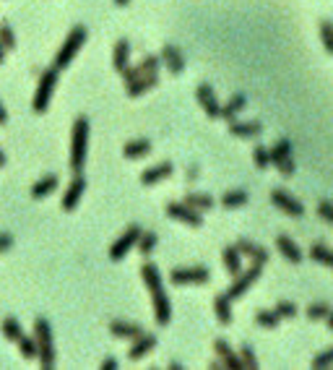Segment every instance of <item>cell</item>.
I'll use <instances>...</instances> for the list:
<instances>
[{
    "label": "cell",
    "instance_id": "obj_1",
    "mask_svg": "<svg viewBox=\"0 0 333 370\" xmlns=\"http://www.w3.org/2000/svg\"><path fill=\"white\" fill-rule=\"evenodd\" d=\"M89 157V118L78 115L73 120V131H71V170L75 175L84 173Z\"/></svg>",
    "mask_w": 333,
    "mask_h": 370
},
{
    "label": "cell",
    "instance_id": "obj_2",
    "mask_svg": "<svg viewBox=\"0 0 333 370\" xmlns=\"http://www.w3.org/2000/svg\"><path fill=\"white\" fill-rule=\"evenodd\" d=\"M87 39H89V29H87V26H84V24L73 26V29L68 32V37L63 39V44H60L57 55H55L53 68H57V71H65V68L73 63L75 55L81 53V47L87 44Z\"/></svg>",
    "mask_w": 333,
    "mask_h": 370
},
{
    "label": "cell",
    "instance_id": "obj_3",
    "mask_svg": "<svg viewBox=\"0 0 333 370\" xmlns=\"http://www.w3.org/2000/svg\"><path fill=\"white\" fill-rule=\"evenodd\" d=\"M34 342H37V349H39V365L44 370L55 368V342H53V326L47 318H37L34 321Z\"/></svg>",
    "mask_w": 333,
    "mask_h": 370
},
{
    "label": "cell",
    "instance_id": "obj_4",
    "mask_svg": "<svg viewBox=\"0 0 333 370\" xmlns=\"http://www.w3.org/2000/svg\"><path fill=\"white\" fill-rule=\"evenodd\" d=\"M57 76H60V71H57V68H44L42 73H39L37 91H34V99H32V109L37 112V115H44V112L50 109L55 87H57Z\"/></svg>",
    "mask_w": 333,
    "mask_h": 370
},
{
    "label": "cell",
    "instance_id": "obj_5",
    "mask_svg": "<svg viewBox=\"0 0 333 370\" xmlns=\"http://www.w3.org/2000/svg\"><path fill=\"white\" fill-rule=\"evenodd\" d=\"M164 214L170 219H174V222H180V224H188V227H204V214L201 211H195V209H190L188 204H183V201H170L167 206H164Z\"/></svg>",
    "mask_w": 333,
    "mask_h": 370
},
{
    "label": "cell",
    "instance_id": "obj_6",
    "mask_svg": "<svg viewBox=\"0 0 333 370\" xmlns=\"http://www.w3.org/2000/svg\"><path fill=\"white\" fill-rule=\"evenodd\" d=\"M260 274H263V266L258 263H253L247 272H240L237 276H232V284H229V290H226V297L229 300H237V297H242V294L253 287V284L260 279Z\"/></svg>",
    "mask_w": 333,
    "mask_h": 370
},
{
    "label": "cell",
    "instance_id": "obj_7",
    "mask_svg": "<svg viewBox=\"0 0 333 370\" xmlns=\"http://www.w3.org/2000/svg\"><path fill=\"white\" fill-rule=\"evenodd\" d=\"M138 235H141V227L138 224H128L125 232L120 235L112 245H109V261H123L125 256H128L133 248H136V243H138Z\"/></svg>",
    "mask_w": 333,
    "mask_h": 370
},
{
    "label": "cell",
    "instance_id": "obj_8",
    "mask_svg": "<svg viewBox=\"0 0 333 370\" xmlns=\"http://www.w3.org/2000/svg\"><path fill=\"white\" fill-rule=\"evenodd\" d=\"M170 282L174 287H185V284H208L211 282V272L206 266H188V269H174L170 272Z\"/></svg>",
    "mask_w": 333,
    "mask_h": 370
},
{
    "label": "cell",
    "instance_id": "obj_9",
    "mask_svg": "<svg viewBox=\"0 0 333 370\" xmlns=\"http://www.w3.org/2000/svg\"><path fill=\"white\" fill-rule=\"evenodd\" d=\"M271 204L279 209V211H284L287 217H294V219L305 217L302 201H297V198L291 196L289 191H284V188H273V191H271Z\"/></svg>",
    "mask_w": 333,
    "mask_h": 370
},
{
    "label": "cell",
    "instance_id": "obj_10",
    "mask_svg": "<svg viewBox=\"0 0 333 370\" xmlns=\"http://www.w3.org/2000/svg\"><path fill=\"white\" fill-rule=\"evenodd\" d=\"M195 99H198V105L204 107V112L208 118H222V102L216 97L214 87H208V84H198L195 89Z\"/></svg>",
    "mask_w": 333,
    "mask_h": 370
},
{
    "label": "cell",
    "instance_id": "obj_11",
    "mask_svg": "<svg viewBox=\"0 0 333 370\" xmlns=\"http://www.w3.org/2000/svg\"><path fill=\"white\" fill-rule=\"evenodd\" d=\"M237 245V251L242 253V258H250L253 263H258V266H266L271 258V253L263 248V245H258L255 240H250V238H240L235 243Z\"/></svg>",
    "mask_w": 333,
    "mask_h": 370
},
{
    "label": "cell",
    "instance_id": "obj_12",
    "mask_svg": "<svg viewBox=\"0 0 333 370\" xmlns=\"http://www.w3.org/2000/svg\"><path fill=\"white\" fill-rule=\"evenodd\" d=\"M84 191H87V177L78 173V175L73 177V180L68 183V191L63 193L60 209H63V211H73V209L78 206V201L84 198Z\"/></svg>",
    "mask_w": 333,
    "mask_h": 370
},
{
    "label": "cell",
    "instance_id": "obj_13",
    "mask_svg": "<svg viewBox=\"0 0 333 370\" xmlns=\"http://www.w3.org/2000/svg\"><path fill=\"white\" fill-rule=\"evenodd\" d=\"M159 58H161V66L167 68L172 76H180V73L185 71V55L177 44H164Z\"/></svg>",
    "mask_w": 333,
    "mask_h": 370
},
{
    "label": "cell",
    "instance_id": "obj_14",
    "mask_svg": "<svg viewBox=\"0 0 333 370\" xmlns=\"http://www.w3.org/2000/svg\"><path fill=\"white\" fill-rule=\"evenodd\" d=\"M214 355L222 360V362H224L226 370H242L240 355H237L235 349L229 347V342H226V339H214Z\"/></svg>",
    "mask_w": 333,
    "mask_h": 370
},
{
    "label": "cell",
    "instance_id": "obj_15",
    "mask_svg": "<svg viewBox=\"0 0 333 370\" xmlns=\"http://www.w3.org/2000/svg\"><path fill=\"white\" fill-rule=\"evenodd\" d=\"M229 133L237 136V139H258L260 133H263V125H260L258 120H229Z\"/></svg>",
    "mask_w": 333,
    "mask_h": 370
},
{
    "label": "cell",
    "instance_id": "obj_16",
    "mask_svg": "<svg viewBox=\"0 0 333 370\" xmlns=\"http://www.w3.org/2000/svg\"><path fill=\"white\" fill-rule=\"evenodd\" d=\"M172 173H174L172 162L154 164V167L141 173V185H156V183H161V180H167V177H172Z\"/></svg>",
    "mask_w": 333,
    "mask_h": 370
},
{
    "label": "cell",
    "instance_id": "obj_17",
    "mask_svg": "<svg viewBox=\"0 0 333 370\" xmlns=\"http://www.w3.org/2000/svg\"><path fill=\"white\" fill-rule=\"evenodd\" d=\"M154 347H156V337L143 331L141 337L133 339V344H130V349H128V360H133V362H136V360H143Z\"/></svg>",
    "mask_w": 333,
    "mask_h": 370
},
{
    "label": "cell",
    "instance_id": "obj_18",
    "mask_svg": "<svg viewBox=\"0 0 333 370\" xmlns=\"http://www.w3.org/2000/svg\"><path fill=\"white\" fill-rule=\"evenodd\" d=\"M109 334L118 339H136L143 334V326H141V324H133V321L115 318V321H109Z\"/></svg>",
    "mask_w": 333,
    "mask_h": 370
},
{
    "label": "cell",
    "instance_id": "obj_19",
    "mask_svg": "<svg viewBox=\"0 0 333 370\" xmlns=\"http://www.w3.org/2000/svg\"><path fill=\"white\" fill-rule=\"evenodd\" d=\"M159 87V73H149V76H141L136 78L133 84H128L125 87V94H128L130 99H138L143 97L146 91H151V89H156Z\"/></svg>",
    "mask_w": 333,
    "mask_h": 370
},
{
    "label": "cell",
    "instance_id": "obj_20",
    "mask_svg": "<svg viewBox=\"0 0 333 370\" xmlns=\"http://www.w3.org/2000/svg\"><path fill=\"white\" fill-rule=\"evenodd\" d=\"M141 279H143V284H146V290H149L151 294L164 290V282H161V274L156 263H151V261L143 263V266H141Z\"/></svg>",
    "mask_w": 333,
    "mask_h": 370
},
{
    "label": "cell",
    "instance_id": "obj_21",
    "mask_svg": "<svg viewBox=\"0 0 333 370\" xmlns=\"http://www.w3.org/2000/svg\"><path fill=\"white\" fill-rule=\"evenodd\" d=\"M276 248H279L281 256L291 263H302V258H305V253L300 251V245H297L289 235H279V238H276Z\"/></svg>",
    "mask_w": 333,
    "mask_h": 370
},
{
    "label": "cell",
    "instance_id": "obj_22",
    "mask_svg": "<svg viewBox=\"0 0 333 370\" xmlns=\"http://www.w3.org/2000/svg\"><path fill=\"white\" fill-rule=\"evenodd\" d=\"M214 316L222 326H229L235 321V313H232V300L226 297V292L216 294L214 297Z\"/></svg>",
    "mask_w": 333,
    "mask_h": 370
},
{
    "label": "cell",
    "instance_id": "obj_23",
    "mask_svg": "<svg viewBox=\"0 0 333 370\" xmlns=\"http://www.w3.org/2000/svg\"><path fill=\"white\" fill-rule=\"evenodd\" d=\"M112 66H115L118 73H123V71L130 66V42L125 39V37L115 42V50H112Z\"/></svg>",
    "mask_w": 333,
    "mask_h": 370
},
{
    "label": "cell",
    "instance_id": "obj_24",
    "mask_svg": "<svg viewBox=\"0 0 333 370\" xmlns=\"http://www.w3.org/2000/svg\"><path fill=\"white\" fill-rule=\"evenodd\" d=\"M222 263H224L229 276H237V274L242 272V253L237 251V245H226L224 251H222Z\"/></svg>",
    "mask_w": 333,
    "mask_h": 370
},
{
    "label": "cell",
    "instance_id": "obj_25",
    "mask_svg": "<svg viewBox=\"0 0 333 370\" xmlns=\"http://www.w3.org/2000/svg\"><path fill=\"white\" fill-rule=\"evenodd\" d=\"M57 185H60V180H57V175H44V177H39L37 183L32 185V198H47L50 193H55L57 191Z\"/></svg>",
    "mask_w": 333,
    "mask_h": 370
},
{
    "label": "cell",
    "instance_id": "obj_26",
    "mask_svg": "<svg viewBox=\"0 0 333 370\" xmlns=\"http://www.w3.org/2000/svg\"><path fill=\"white\" fill-rule=\"evenodd\" d=\"M245 107H247V97L237 91V94H232V97L222 105V118H224L226 123H229V120H237V115H240Z\"/></svg>",
    "mask_w": 333,
    "mask_h": 370
},
{
    "label": "cell",
    "instance_id": "obj_27",
    "mask_svg": "<svg viewBox=\"0 0 333 370\" xmlns=\"http://www.w3.org/2000/svg\"><path fill=\"white\" fill-rule=\"evenodd\" d=\"M146 154H151L149 139H136V141H128L123 146V157H125V159H141V157H146Z\"/></svg>",
    "mask_w": 333,
    "mask_h": 370
},
{
    "label": "cell",
    "instance_id": "obj_28",
    "mask_svg": "<svg viewBox=\"0 0 333 370\" xmlns=\"http://www.w3.org/2000/svg\"><path fill=\"white\" fill-rule=\"evenodd\" d=\"M183 204H188L190 209H195V211H211L214 209V198L208 196V193H188V196L183 198Z\"/></svg>",
    "mask_w": 333,
    "mask_h": 370
},
{
    "label": "cell",
    "instance_id": "obj_29",
    "mask_svg": "<svg viewBox=\"0 0 333 370\" xmlns=\"http://www.w3.org/2000/svg\"><path fill=\"white\" fill-rule=\"evenodd\" d=\"M247 201H250L247 191H242V188H235V191H226L224 196H222V206H224V209H242Z\"/></svg>",
    "mask_w": 333,
    "mask_h": 370
},
{
    "label": "cell",
    "instance_id": "obj_30",
    "mask_svg": "<svg viewBox=\"0 0 333 370\" xmlns=\"http://www.w3.org/2000/svg\"><path fill=\"white\" fill-rule=\"evenodd\" d=\"M156 243H159V235L156 232H143L141 229V235H138V243H136V248H138V253L146 258V256H151L154 253V248H156Z\"/></svg>",
    "mask_w": 333,
    "mask_h": 370
},
{
    "label": "cell",
    "instance_id": "obj_31",
    "mask_svg": "<svg viewBox=\"0 0 333 370\" xmlns=\"http://www.w3.org/2000/svg\"><path fill=\"white\" fill-rule=\"evenodd\" d=\"M269 154H271V164H279V162H284V159H289L291 157V141L289 139H281V141H276L273 146H271Z\"/></svg>",
    "mask_w": 333,
    "mask_h": 370
},
{
    "label": "cell",
    "instance_id": "obj_32",
    "mask_svg": "<svg viewBox=\"0 0 333 370\" xmlns=\"http://www.w3.org/2000/svg\"><path fill=\"white\" fill-rule=\"evenodd\" d=\"M310 258L312 261L323 263V266H328V269H333V251L331 248H325V245H321V243L310 245Z\"/></svg>",
    "mask_w": 333,
    "mask_h": 370
},
{
    "label": "cell",
    "instance_id": "obj_33",
    "mask_svg": "<svg viewBox=\"0 0 333 370\" xmlns=\"http://www.w3.org/2000/svg\"><path fill=\"white\" fill-rule=\"evenodd\" d=\"M0 328H3V337L8 339V342H19V339L24 337V328L16 318H6V321L0 324Z\"/></svg>",
    "mask_w": 333,
    "mask_h": 370
},
{
    "label": "cell",
    "instance_id": "obj_34",
    "mask_svg": "<svg viewBox=\"0 0 333 370\" xmlns=\"http://www.w3.org/2000/svg\"><path fill=\"white\" fill-rule=\"evenodd\" d=\"M255 324H258L260 328H276L281 324V318H279V313L276 310H258L255 313Z\"/></svg>",
    "mask_w": 333,
    "mask_h": 370
},
{
    "label": "cell",
    "instance_id": "obj_35",
    "mask_svg": "<svg viewBox=\"0 0 333 370\" xmlns=\"http://www.w3.org/2000/svg\"><path fill=\"white\" fill-rule=\"evenodd\" d=\"M240 362H242V370H258V358H255V349L250 344H242L240 347Z\"/></svg>",
    "mask_w": 333,
    "mask_h": 370
},
{
    "label": "cell",
    "instance_id": "obj_36",
    "mask_svg": "<svg viewBox=\"0 0 333 370\" xmlns=\"http://www.w3.org/2000/svg\"><path fill=\"white\" fill-rule=\"evenodd\" d=\"M138 68H141V76H149V73H159L161 58H159V55H154V53L143 55V60L138 63Z\"/></svg>",
    "mask_w": 333,
    "mask_h": 370
},
{
    "label": "cell",
    "instance_id": "obj_37",
    "mask_svg": "<svg viewBox=\"0 0 333 370\" xmlns=\"http://www.w3.org/2000/svg\"><path fill=\"white\" fill-rule=\"evenodd\" d=\"M16 344H19V352H21V358L34 360L37 355H39V349H37V342H34V337H26V334H24V337L19 339Z\"/></svg>",
    "mask_w": 333,
    "mask_h": 370
},
{
    "label": "cell",
    "instance_id": "obj_38",
    "mask_svg": "<svg viewBox=\"0 0 333 370\" xmlns=\"http://www.w3.org/2000/svg\"><path fill=\"white\" fill-rule=\"evenodd\" d=\"M321 42L325 47V53L333 55V21L331 19H323L321 21Z\"/></svg>",
    "mask_w": 333,
    "mask_h": 370
},
{
    "label": "cell",
    "instance_id": "obj_39",
    "mask_svg": "<svg viewBox=\"0 0 333 370\" xmlns=\"http://www.w3.org/2000/svg\"><path fill=\"white\" fill-rule=\"evenodd\" d=\"M331 365H333V347L323 349L321 355H315V358L310 360L312 370H325V368H331Z\"/></svg>",
    "mask_w": 333,
    "mask_h": 370
},
{
    "label": "cell",
    "instance_id": "obj_40",
    "mask_svg": "<svg viewBox=\"0 0 333 370\" xmlns=\"http://www.w3.org/2000/svg\"><path fill=\"white\" fill-rule=\"evenodd\" d=\"M0 44L6 47V53L16 50V32L11 29V24H0Z\"/></svg>",
    "mask_w": 333,
    "mask_h": 370
},
{
    "label": "cell",
    "instance_id": "obj_41",
    "mask_svg": "<svg viewBox=\"0 0 333 370\" xmlns=\"http://www.w3.org/2000/svg\"><path fill=\"white\" fill-rule=\"evenodd\" d=\"M253 162H255V167L258 170H269L271 167V154H269V146H255L253 149Z\"/></svg>",
    "mask_w": 333,
    "mask_h": 370
},
{
    "label": "cell",
    "instance_id": "obj_42",
    "mask_svg": "<svg viewBox=\"0 0 333 370\" xmlns=\"http://www.w3.org/2000/svg\"><path fill=\"white\" fill-rule=\"evenodd\" d=\"M328 313H331V305L328 303H310L307 305V318H310V321H323V318L328 316Z\"/></svg>",
    "mask_w": 333,
    "mask_h": 370
},
{
    "label": "cell",
    "instance_id": "obj_43",
    "mask_svg": "<svg viewBox=\"0 0 333 370\" xmlns=\"http://www.w3.org/2000/svg\"><path fill=\"white\" fill-rule=\"evenodd\" d=\"M273 310L279 313V318H297V305L291 303V300H279Z\"/></svg>",
    "mask_w": 333,
    "mask_h": 370
},
{
    "label": "cell",
    "instance_id": "obj_44",
    "mask_svg": "<svg viewBox=\"0 0 333 370\" xmlns=\"http://www.w3.org/2000/svg\"><path fill=\"white\" fill-rule=\"evenodd\" d=\"M318 217H321L323 222L333 224V204L331 201H321V204H318Z\"/></svg>",
    "mask_w": 333,
    "mask_h": 370
},
{
    "label": "cell",
    "instance_id": "obj_45",
    "mask_svg": "<svg viewBox=\"0 0 333 370\" xmlns=\"http://www.w3.org/2000/svg\"><path fill=\"white\" fill-rule=\"evenodd\" d=\"M276 170H279L281 175H284V177H291V175L297 173V164H294V159H284V162H279L276 164Z\"/></svg>",
    "mask_w": 333,
    "mask_h": 370
},
{
    "label": "cell",
    "instance_id": "obj_46",
    "mask_svg": "<svg viewBox=\"0 0 333 370\" xmlns=\"http://www.w3.org/2000/svg\"><path fill=\"white\" fill-rule=\"evenodd\" d=\"M11 245H13V238H11V235H8V232H0V253L8 251Z\"/></svg>",
    "mask_w": 333,
    "mask_h": 370
},
{
    "label": "cell",
    "instance_id": "obj_47",
    "mask_svg": "<svg viewBox=\"0 0 333 370\" xmlns=\"http://www.w3.org/2000/svg\"><path fill=\"white\" fill-rule=\"evenodd\" d=\"M99 368H102V370H115V368H118V360H115V358H105Z\"/></svg>",
    "mask_w": 333,
    "mask_h": 370
},
{
    "label": "cell",
    "instance_id": "obj_48",
    "mask_svg": "<svg viewBox=\"0 0 333 370\" xmlns=\"http://www.w3.org/2000/svg\"><path fill=\"white\" fill-rule=\"evenodd\" d=\"M8 123V109H6V105L0 102V125H6Z\"/></svg>",
    "mask_w": 333,
    "mask_h": 370
},
{
    "label": "cell",
    "instance_id": "obj_49",
    "mask_svg": "<svg viewBox=\"0 0 333 370\" xmlns=\"http://www.w3.org/2000/svg\"><path fill=\"white\" fill-rule=\"evenodd\" d=\"M208 368H211V370H226V368H224V362H222L219 358L211 360V362H208Z\"/></svg>",
    "mask_w": 333,
    "mask_h": 370
},
{
    "label": "cell",
    "instance_id": "obj_50",
    "mask_svg": "<svg viewBox=\"0 0 333 370\" xmlns=\"http://www.w3.org/2000/svg\"><path fill=\"white\" fill-rule=\"evenodd\" d=\"M185 177H188L190 183H193V180H198V167H190V170H188V175H185Z\"/></svg>",
    "mask_w": 333,
    "mask_h": 370
},
{
    "label": "cell",
    "instance_id": "obj_51",
    "mask_svg": "<svg viewBox=\"0 0 333 370\" xmlns=\"http://www.w3.org/2000/svg\"><path fill=\"white\" fill-rule=\"evenodd\" d=\"M323 321H325V326H328V328L333 331V310H331V313H328L325 318H323Z\"/></svg>",
    "mask_w": 333,
    "mask_h": 370
},
{
    "label": "cell",
    "instance_id": "obj_52",
    "mask_svg": "<svg viewBox=\"0 0 333 370\" xmlns=\"http://www.w3.org/2000/svg\"><path fill=\"white\" fill-rule=\"evenodd\" d=\"M170 370H183V362H177V360H172V362H170Z\"/></svg>",
    "mask_w": 333,
    "mask_h": 370
},
{
    "label": "cell",
    "instance_id": "obj_53",
    "mask_svg": "<svg viewBox=\"0 0 333 370\" xmlns=\"http://www.w3.org/2000/svg\"><path fill=\"white\" fill-rule=\"evenodd\" d=\"M3 63H6V47L0 44V66H3Z\"/></svg>",
    "mask_w": 333,
    "mask_h": 370
},
{
    "label": "cell",
    "instance_id": "obj_54",
    "mask_svg": "<svg viewBox=\"0 0 333 370\" xmlns=\"http://www.w3.org/2000/svg\"><path fill=\"white\" fill-rule=\"evenodd\" d=\"M0 167H6V152L0 149Z\"/></svg>",
    "mask_w": 333,
    "mask_h": 370
},
{
    "label": "cell",
    "instance_id": "obj_55",
    "mask_svg": "<svg viewBox=\"0 0 333 370\" xmlns=\"http://www.w3.org/2000/svg\"><path fill=\"white\" fill-rule=\"evenodd\" d=\"M130 0H115V6H120V8H123V6H128Z\"/></svg>",
    "mask_w": 333,
    "mask_h": 370
}]
</instances>
